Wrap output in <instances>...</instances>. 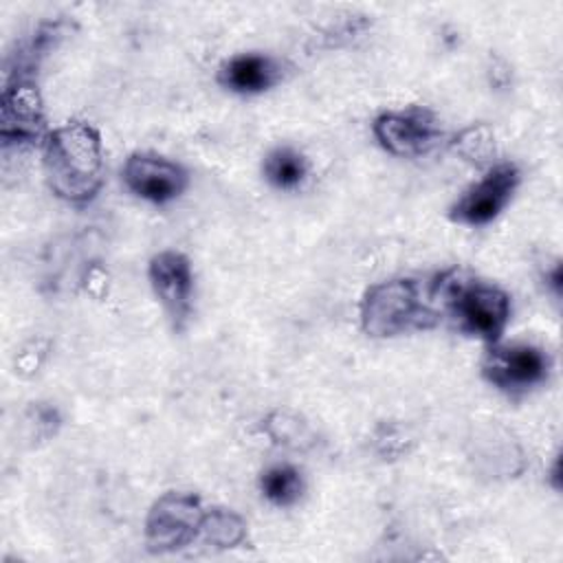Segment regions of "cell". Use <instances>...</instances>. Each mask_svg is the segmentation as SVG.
<instances>
[{
    "label": "cell",
    "mask_w": 563,
    "mask_h": 563,
    "mask_svg": "<svg viewBox=\"0 0 563 563\" xmlns=\"http://www.w3.org/2000/svg\"><path fill=\"white\" fill-rule=\"evenodd\" d=\"M42 163L51 191L68 205L95 200L103 185L101 134L86 121H66L42 143Z\"/></svg>",
    "instance_id": "1"
},
{
    "label": "cell",
    "mask_w": 563,
    "mask_h": 563,
    "mask_svg": "<svg viewBox=\"0 0 563 563\" xmlns=\"http://www.w3.org/2000/svg\"><path fill=\"white\" fill-rule=\"evenodd\" d=\"M429 292L440 314H446L460 332L488 345L501 341L512 310L506 290L451 268L429 282Z\"/></svg>",
    "instance_id": "2"
},
{
    "label": "cell",
    "mask_w": 563,
    "mask_h": 563,
    "mask_svg": "<svg viewBox=\"0 0 563 563\" xmlns=\"http://www.w3.org/2000/svg\"><path fill=\"white\" fill-rule=\"evenodd\" d=\"M361 328L374 339H394L400 334L431 330L442 314L429 292V282L413 277H394L372 284L358 306Z\"/></svg>",
    "instance_id": "3"
},
{
    "label": "cell",
    "mask_w": 563,
    "mask_h": 563,
    "mask_svg": "<svg viewBox=\"0 0 563 563\" xmlns=\"http://www.w3.org/2000/svg\"><path fill=\"white\" fill-rule=\"evenodd\" d=\"M552 356L541 345L528 341L490 343L482 358V376L497 391L519 398L548 383Z\"/></svg>",
    "instance_id": "4"
},
{
    "label": "cell",
    "mask_w": 563,
    "mask_h": 563,
    "mask_svg": "<svg viewBox=\"0 0 563 563\" xmlns=\"http://www.w3.org/2000/svg\"><path fill=\"white\" fill-rule=\"evenodd\" d=\"M205 508L198 495L183 490L163 493L145 519V543L152 552H174L200 537Z\"/></svg>",
    "instance_id": "5"
},
{
    "label": "cell",
    "mask_w": 563,
    "mask_h": 563,
    "mask_svg": "<svg viewBox=\"0 0 563 563\" xmlns=\"http://www.w3.org/2000/svg\"><path fill=\"white\" fill-rule=\"evenodd\" d=\"M372 132L385 152L400 158H420L435 150L444 136L435 112L422 106L378 114Z\"/></svg>",
    "instance_id": "6"
},
{
    "label": "cell",
    "mask_w": 563,
    "mask_h": 563,
    "mask_svg": "<svg viewBox=\"0 0 563 563\" xmlns=\"http://www.w3.org/2000/svg\"><path fill=\"white\" fill-rule=\"evenodd\" d=\"M519 183L521 174L515 163H495L457 196L449 209V218L464 227L490 224L508 207Z\"/></svg>",
    "instance_id": "7"
},
{
    "label": "cell",
    "mask_w": 563,
    "mask_h": 563,
    "mask_svg": "<svg viewBox=\"0 0 563 563\" xmlns=\"http://www.w3.org/2000/svg\"><path fill=\"white\" fill-rule=\"evenodd\" d=\"M44 103L31 73L15 70L2 90L0 136L4 145H33L46 139Z\"/></svg>",
    "instance_id": "8"
},
{
    "label": "cell",
    "mask_w": 563,
    "mask_h": 563,
    "mask_svg": "<svg viewBox=\"0 0 563 563\" xmlns=\"http://www.w3.org/2000/svg\"><path fill=\"white\" fill-rule=\"evenodd\" d=\"M147 279L172 328L180 332L194 308V268L189 257L174 249L158 251L147 264Z\"/></svg>",
    "instance_id": "9"
},
{
    "label": "cell",
    "mask_w": 563,
    "mask_h": 563,
    "mask_svg": "<svg viewBox=\"0 0 563 563\" xmlns=\"http://www.w3.org/2000/svg\"><path fill=\"white\" fill-rule=\"evenodd\" d=\"M121 176L136 198L152 205L174 202L189 185V174L180 163L154 152L130 154L123 163Z\"/></svg>",
    "instance_id": "10"
},
{
    "label": "cell",
    "mask_w": 563,
    "mask_h": 563,
    "mask_svg": "<svg viewBox=\"0 0 563 563\" xmlns=\"http://www.w3.org/2000/svg\"><path fill=\"white\" fill-rule=\"evenodd\" d=\"M282 79V64L266 53H240L218 70V84L235 95H260Z\"/></svg>",
    "instance_id": "11"
},
{
    "label": "cell",
    "mask_w": 563,
    "mask_h": 563,
    "mask_svg": "<svg viewBox=\"0 0 563 563\" xmlns=\"http://www.w3.org/2000/svg\"><path fill=\"white\" fill-rule=\"evenodd\" d=\"M262 174L271 187L279 191H295L308 180L310 165L299 150L290 145H277L264 156Z\"/></svg>",
    "instance_id": "12"
},
{
    "label": "cell",
    "mask_w": 563,
    "mask_h": 563,
    "mask_svg": "<svg viewBox=\"0 0 563 563\" xmlns=\"http://www.w3.org/2000/svg\"><path fill=\"white\" fill-rule=\"evenodd\" d=\"M306 482L297 466L292 464H273L260 475V490L266 501L279 508L297 504L303 495Z\"/></svg>",
    "instance_id": "13"
},
{
    "label": "cell",
    "mask_w": 563,
    "mask_h": 563,
    "mask_svg": "<svg viewBox=\"0 0 563 563\" xmlns=\"http://www.w3.org/2000/svg\"><path fill=\"white\" fill-rule=\"evenodd\" d=\"M213 548H238L246 539V521L229 508H211L202 517L200 537Z\"/></svg>",
    "instance_id": "14"
},
{
    "label": "cell",
    "mask_w": 563,
    "mask_h": 563,
    "mask_svg": "<svg viewBox=\"0 0 563 563\" xmlns=\"http://www.w3.org/2000/svg\"><path fill=\"white\" fill-rule=\"evenodd\" d=\"M451 150L468 163L488 165L495 156V134L490 125L473 123L453 136Z\"/></svg>",
    "instance_id": "15"
},
{
    "label": "cell",
    "mask_w": 563,
    "mask_h": 563,
    "mask_svg": "<svg viewBox=\"0 0 563 563\" xmlns=\"http://www.w3.org/2000/svg\"><path fill=\"white\" fill-rule=\"evenodd\" d=\"M264 429L266 433L273 438V442L277 444H284V446H301L303 442H308L310 438V431H308V424L301 422L295 413L290 411H273L266 422H264Z\"/></svg>",
    "instance_id": "16"
}]
</instances>
